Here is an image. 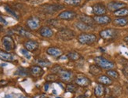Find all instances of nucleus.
I'll use <instances>...</instances> for the list:
<instances>
[{"label":"nucleus","mask_w":128,"mask_h":98,"mask_svg":"<svg viewBox=\"0 0 128 98\" xmlns=\"http://www.w3.org/2000/svg\"><path fill=\"white\" fill-rule=\"evenodd\" d=\"M94 62L97 65L101 68L102 70H111V69H114L116 68V64L110 61V60L105 58L102 56H98V57H94Z\"/></svg>","instance_id":"obj_1"},{"label":"nucleus","mask_w":128,"mask_h":98,"mask_svg":"<svg viewBox=\"0 0 128 98\" xmlns=\"http://www.w3.org/2000/svg\"><path fill=\"white\" fill-rule=\"evenodd\" d=\"M76 36V32L69 29L68 28H60L57 33V38L58 39L62 40V41H64V42H68V41H71L72 39H74Z\"/></svg>","instance_id":"obj_2"},{"label":"nucleus","mask_w":128,"mask_h":98,"mask_svg":"<svg viewBox=\"0 0 128 98\" xmlns=\"http://www.w3.org/2000/svg\"><path fill=\"white\" fill-rule=\"evenodd\" d=\"M77 39L79 43L82 45H92L97 42L98 38L97 35L94 34L84 32V33H82L78 36Z\"/></svg>","instance_id":"obj_3"},{"label":"nucleus","mask_w":128,"mask_h":98,"mask_svg":"<svg viewBox=\"0 0 128 98\" xmlns=\"http://www.w3.org/2000/svg\"><path fill=\"white\" fill-rule=\"evenodd\" d=\"M100 37L106 41L115 40L119 35V31L114 28H106L99 32Z\"/></svg>","instance_id":"obj_4"},{"label":"nucleus","mask_w":128,"mask_h":98,"mask_svg":"<svg viewBox=\"0 0 128 98\" xmlns=\"http://www.w3.org/2000/svg\"><path fill=\"white\" fill-rule=\"evenodd\" d=\"M64 8V6L60 4H45L40 6L41 11L46 14H53Z\"/></svg>","instance_id":"obj_5"},{"label":"nucleus","mask_w":128,"mask_h":98,"mask_svg":"<svg viewBox=\"0 0 128 98\" xmlns=\"http://www.w3.org/2000/svg\"><path fill=\"white\" fill-rule=\"evenodd\" d=\"M2 45L4 50L7 52H11L16 49V43L12 36L5 35L2 39Z\"/></svg>","instance_id":"obj_6"},{"label":"nucleus","mask_w":128,"mask_h":98,"mask_svg":"<svg viewBox=\"0 0 128 98\" xmlns=\"http://www.w3.org/2000/svg\"><path fill=\"white\" fill-rule=\"evenodd\" d=\"M58 75L60 80L64 82V83H70L74 77V73L72 71L68 70V69H64V68H62L60 70L58 73Z\"/></svg>","instance_id":"obj_7"},{"label":"nucleus","mask_w":128,"mask_h":98,"mask_svg":"<svg viewBox=\"0 0 128 98\" xmlns=\"http://www.w3.org/2000/svg\"><path fill=\"white\" fill-rule=\"evenodd\" d=\"M40 20L37 17H29L26 21L27 28L32 30V31H36L40 28Z\"/></svg>","instance_id":"obj_8"},{"label":"nucleus","mask_w":128,"mask_h":98,"mask_svg":"<svg viewBox=\"0 0 128 98\" xmlns=\"http://www.w3.org/2000/svg\"><path fill=\"white\" fill-rule=\"evenodd\" d=\"M107 12V6L104 3H96L92 6V13L94 14V16L106 15Z\"/></svg>","instance_id":"obj_9"},{"label":"nucleus","mask_w":128,"mask_h":98,"mask_svg":"<svg viewBox=\"0 0 128 98\" xmlns=\"http://www.w3.org/2000/svg\"><path fill=\"white\" fill-rule=\"evenodd\" d=\"M106 6L108 9V11L114 13L122 8L126 7V4L124 2H120V1H111L107 4Z\"/></svg>","instance_id":"obj_10"},{"label":"nucleus","mask_w":128,"mask_h":98,"mask_svg":"<svg viewBox=\"0 0 128 98\" xmlns=\"http://www.w3.org/2000/svg\"><path fill=\"white\" fill-rule=\"evenodd\" d=\"M77 16V13L73 10H64V11H62L59 13L58 18L62 20H72Z\"/></svg>","instance_id":"obj_11"},{"label":"nucleus","mask_w":128,"mask_h":98,"mask_svg":"<svg viewBox=\"0 0 128 98\" xmlns=\"http://www.w3.org/2000/svg\"><path fill=\"white\" fill-rule=\"evenodd\" d=\"M94 22L98 25H107L112 22V18L108 15H102V16H94L93 17Z\"/></svg>","instance_id":"obj_12"},{"label":"nucleus","mask_w":128,"mask_h":98,"mask_svg":"<svg viewBox=\"0 0 128 98\" xmlns=\"http://www.w3.org/2000/svg\"><path fill=\"white\" fill-rule=\"evenodd\" d=\"M14 33L18 34V35L23 37V38H31L32 36V34L29 31H28L27 29H25L23 27H20V26H16L12 29Z\"/></svg>","instance_id":"obj_13"},{"label":"nucleus","mask_w":128,"mask_h":98,"mask_svg":"<svg viewBox=\"0 0 128 98\" xmlns=\"http://www.w3.org/2000/svg\"><path fill=\"white\" fill-rule=\"evenodd\" d=\"M24 46L26 50H28L29 52H35L38 50V47H40V44H38V42L36 40L28 39L24 42Z\"/></svg>","instance_id":"obj_14"},{"label":"nucleus","mask_w":128,"mask_h":98,"mask_svg":"<svg viewBox=\"0 0 128 98\" xmlns=\"http://www.w3.org/2000/svg\"><path fill=\"white\" fill-rule=\"evenodd\" d=\"M75 83L77 86L81 87H87L91 84V80L86 76L80 75L75 79Z\"/></svg>","instance_id":"obj_15"},{"label":"nucleus","mask_w":128,"mask_h":98,"mask_svg":"<svg viewBox=\"0 0 128 98\" xmlns=\"http://www.w3.org/2000/svg\"><path fill=\"white\" fill-rule=\"evenodd\" d=\"M97 80L98 82V83L102 84L103 86H108L112 85V83H113V80L107 75H101L98 76Z\"/></svg>","instance_id":"obj_16"},{"label":"nucleus","mask_w":128,"mask_h":98,"mask_svg":"<svg viewBox=\"0 0 128 98\" xmlns=\"http://www.w3.org/2000/svg\"><path fill=\"white\" fill-rule=\"evenodd\" d=\"M40 34L42 37L46 38V39H50L52 38L54 35V31L51 28L48 26H42L40 30Z\"/></svg>","instance_id":"obj_17"},{"label":"nucleus","mask_w":128,"mask_h":98,"mask_svg":"<svg viewBox=\"0 0 128 98\" xmlns=\"http://www.w3.org/2000/svg\"><path fill=\"white\" fill-rule=\"evenodd\" d=\"M46 53L53 57H60L63 55V51L58 47H49L46 50Z\"/></svg>","instance_id":"obj_18"},{"label":"nucleus","mask_w":128,"mask_h":98,"mask_svg":"<svg viewBox=\"0 0 128 98\" xmlns=\"http://www.w3.org/2000/svg\"><path fill=\"white\" fill-rule=\"evenodd\" d=\"M30 75L34 76L36 78L41 77V76L44 74V70L42 67L38 66V65H36V66H32L30 69Z\"/></svg>","instance_id":"obj_19"},{"label":"nucleus","mask_w":128,"mask_h":98,"mask_svg":"<svg viewBox=\"0 0 128 98\" xmlns=\"http://www.w3.org/2000/svg\"><path fill=\"white\" fill-rule=\"evenodd\" d=\"M79 19H80V21H82V22L85 23L86 24L90 26V27H94L95 25V22H94V18L92 17H90V16H88L86 14H81L79 16Z\"/></svg>","instance_id":"obj_20"},{"label":"nucleus","mask_w":128,"mask_h":98,"mask_svg":"<svg viewBox=\"0 0 128 98\" xmlns=\"http://www.w3.org/2000/svg\"><path fill=\"white\" fill-rule=\"evenodd\" d=\"M0 60L6 62H12L14 61V56L10 52L0 50Z\"/></svg>","instance_id":"obj_21"},{"label":"nucleus","mask_w":128,"mask_h":98,"mask_svg":"<svg viewBox=\"0 0 128 98\" xmlns=\"http://www.w3.org/2000/svg\"><path fill=\"white\" fill-rule=\"evenodd\" d=\"M94 95L96 96V97L101 98L105 94V87H104V86L98 83L95 86V87H94Z\"/></svg>","instance_id":"obj_22"},{"label":"nucleus","mask_w":128,"mask_h":98,"mask_svg":"<svg viewBox=\"0 0 128 98\" xmlns=\"http://www.w3.org/2000/svg\"><path fill=\"white\" fill-rule=\"evenodd\" d=\"M75 27H76V29H78L79 31H82V33H84V32H86V31H90V30H92V28H93V27L89 26V25L86 24L85 23L82 22V21H78V22H76V23L75 24Z\"/></svg>","instance_id":"obj_23"},{"label":"nucleus","mask_w":128,"mask_h":98,"mask_svg":"<svg viewBox=\"0 0 128 98\" xmlns=\"http://www.w3.org/2000/svg\"><path fill=\"white\" fill-rule=\"evenodd\" d=\"M112 24L116 27H120V28H123V27L127 26L128 17H116L112 21Z\"/></svg>","instance_id":"obj_24"},{"label":"nucleus","mask_w":128,"mask_h":98,"mask_svg":"<svg viewBox=\"0 0 128 98\" xmlns=\"http://www.w3.org/2000/svg\"><path fill=\"white\" fill-rule=\"evenodd\" d=\"M89 72H90L94 76H99L102 73V69L100 68L98 65L95 64H91L90 68H89Z\"/></svg>","instance_id":"obj_25"},{"label":"nucleus","mask_w":128,"mask_h":98,"mask_svg":"<svg viewBox=\"0 0 128 98\" xmlns=\"http://www.w3.org/2000/svg\"><path fill=\"white\" fill-rule=\"evenodd\" d=\"M66 56L71 61H77L81 58V54L75 50H72V51L68 52Z\"/></svg>","instance_id":"obj_26"},{"label":"nucleus","mask_w":128,"mask_h":98,"mask_svg":"<svg viewBox=\"0 0 128 98\" xmlns=\"http://www.w3.org/2000/svg\"><path fill=\"white\" fill-rule=\"evenodd\" d=\"M4 9L10 15H11L12 17H14L15 19L16 20H19V14L18 13V11H16V9H14L13 7H11L10 6H9V5H5L4 6Z\"/></svg>","instance_id":"obj_27"},{"label":"nucleus","mask_w":128,"mask_h":98,"mask_svg":"<svg viewBox=\"0 0 128 98\" xmlns=\"http://www.w3.org/2000/svg\"><path fill=\"white\" fill-rule=\"evenodd\" d=\"M113 15L116 17H128V8L124 7L113 13Z\"/></svg>","instance_id":"obj_28"},{"label":"nucleus","mask_w":128,"mask_h":98,"mask_svg":"<svg viewBox=\"0 0 128 98\" xmlns=\"http://www.w3.org/2000/svg\"><path fill=\"white\" fill-rule=\"evenodd\" d=\"M16 75H20V76H28L30 75V70L24 68L23 67H20L16 69V71L15 72Z\"/></svg>","instance_id":"obj_29"},{"label":"nucleus","mask_w":128,"mask_h":98,"mask_svg":"<svg viewBox=\"0 0 128 98\" xmlns=\"http://www.w3.org/2000/svg\"><path fill=\"white\" fill-rule=\"evenodd\" d=\"M36 63L40 67H49L52 64V63L47 59H37L36 61Z\"/></svg>","instance_id":"obj_30"},{"label":"nucleus","mask_w":128,"mask_h":98,"mask_svg":"<svg viewBox=\"0 0 128 98\" xmlns=\"http://www.w3.org/2000/svg\"><path fill=\"white\" fill-rule=\"evenodd\" d=\"M106 75L108 76L113 79H120V73L115 69H111V70H108L106 72Z\"/></svg>","instance_id":"obj_31"},{"label":"nucleus","mask_w":128,"mask_h":98,"mask_svg":"<svg viewBox=\"0 0 128 98\" xmlns=\"http://www.w3.org/2000/svg\"><path fill=\"white\" fill-rule=\"evenodd\" d=\"M64 3L70 6H80L82 3V0H64Z\"/></svg>","instance_id":"obj_32"},{"label":"nucleus","mask_w":128,"mask_h":98,"mask_svg":"<svg viewBox=\"0 0 128 98\" xmlns=\"http://www.w3.org/2000/svg\"><path fill=\"white\" fill-rule=\"evenodd\" d=\"M77 90V85L73 83H69L66 86V91L69 93H76Z\"/></svg>","instance_id":"obj_33"},{"label":"nucleus","mask_w":128,"mask_h":98,"mask_svg":"<svg viewBox=\"0 0 128 98\" xmlns=\"http://www.w3.org/2000/svg\"><path fill=\"white\" fill-rule=\"evenodd\" d=\"M20 53L23 55L25 58H27V59H28V60H30L31 58H32V54H31V53L28 50H26L25 48H22V49H20Z\"/></svg>","instance_id":"obj_34"},{"label":"nucleus","mask_w":128,"mask_h":98,"mask_svg":"<svg viewBox=\"0 0 128 98\" xmlns=\"http://www.w3.org/2000/svg\"><path fill=\"white\" fill-rule=\"evenodd\" d=\"M46 79L47 81H50V82H54V81H56L58 79H59V76L58 74H55V73H52V74H50L46 76Z\"/></svg>","instance_id":"obj_35"},{"label":"nucleus","mask_w":128,"mask_h":98,"mask_svg":"<svg viewBox=\"0 0 128 98\" xmlns=\"http://www.w3.org/2000/svg\"><path fill=\"white\" fill-rule=\"evenodd\" d=\"M47 23L50 25H51L53 27H55V28H58V25L60 24L58 20H50L47 21Z\"/></svg>","instance_id":"obj_36"},{"label":"nucleus","mask_w":128,"mask_h":98,"mask_svg":"<svg viewBox=\"0 0 128 98\" xmlns=\"http://www.w3.org/2000/svg\"><path fill=\"white\" fill-rule=\"evenodd\" d=\"M0 23L2 24L5 25V26L8 24V22L6 21V20L4 17H2V16H0Z\"/></svg>","instance_id":"obj_37"},{"label":"nucleus","mask_w":128,"mask_h":98,"mask_svg":"<svg viewBox=\"0 0 128 98\" xmlns=\"http://www.w3.org/2000/svg\"><path fill=\"white\" fill-rule=\"evenodd\" d=\"M8 83V82L7 81H6V80H1L0 81V85H6Z\"/></svg>","instance_id":"obj_38"},{"label":"nucleus","mask_w":128,"mask_h":98,"mask_svg":"<svg viewBox=\"0 0 128 98\" xmlns=\"http://www.w3.org/2000/svg\"><path fill=\"white\" fill-rule=\"evenodd\" d=\"M44 90H45V91H47L49 90V83H46L45 84V86H44Z\"/></svg>","instance_id":"obj_39"},{"label":"nucleus","mask_w":128,"mask_h":98,"mask_svg":"<svg viewBox=\"0 0 128 98\" xmlns=\"http://www.w3.org/2000/svg\"><path fill=\"white\" fill-rule=\"evenodd\" d=\"M124 41L128 45V35H126V36H125V37L124 38Z\"/></svg>","instance_id":"obj_40"},{"label":"nucleus","mask_w":128,"mask_h":98,"mask_svg":"<svg viewBox=\"0 0 128 98\" xmlns=\"http://www.w3.org/2000/svg\"><path fill=\"white\" fill-rule=\"evenodd\" d=\"M87 97V96L86 95H85V94H82V95H80V96H78V97L77 98H86Z\"/></svg>","instance_id":"obj_41"},{"label":"nucleus","mask_w":128,"mask_h":98,"mask_svg":"<svg viewBox=\"0 0 128 98\" xmlns=\"http://www.w3.org/2000/svg\"><path fill=\"white\" fill-rule=\"evenodd\" d=\"M12 97V95H6L5 96V98H11Z\"/></svg>","instance_id":"obj_42"},{"label":"nucleus","mask_w":128,"mask_h":98,"mask_svg":"<svg viewBox=\"0 0 128 98\" xmlns=\"http://www.w3.org/2000/svg\"><path fill=\"white\" fill-rule=\"evenodd\" d=\"M104 98H116V97H114V96H108V97H104Z\"/></svg>","instance_id":"obj_43"},{"label":"nucleus","mask_w":128,"mask_h":98,"mask_svg":"<svg viewBox=\"0 0 128 98\" xmlns=\"http://www.w3.org/2000/svg\"><path fill=\"white\" fill-rule=\"evenodd\" d=\"M2 31H3V28H2V26L0 25V33H1V32H2Z\"/></svg>","instance_id":"obj_44"},{"label":"nucleus","mask_w":128,"mask_h":98,"mask_svg":"<svg viewBox=\"0 0 128 98\" xmlns=\"http://www.w3.org/2000/svg\"><path fill=\"white\" fill-rule=\"evenodd\" d=\"M53 94H57V90H53Z\"/></svg>","instance_id":"obj_45"},{"label":"nucleus","mask_w":128,"mask_h":98,"mask_svg":"<svg viewBox=\"0 0 128 98\" xmlns=\"http://www.w3.org/2000/svg\"><path fill=\"white\" fill-rule=\"evenodd\" d=\"M19 98H27L26 97H19Z\"/></svg>","instance_id":"obj_46"},{"label":"nucleus","mask_w":128,"mask_h":98,"mask_svg":"<svg viewBox=\"0 0 128 98\" xmlns=\"http://www.w3.org/2000/svg\"><path fill=\"white\" fill-rule=\"evenodd\" d=\"M86 1H94V0H86Z\"/></svg>","instance_id":"obj_47"},{"label":"nucleus","mask_w":128,"mask_h":98,"mask_svg":"<svg viewBox=\"0 0 128 98\" xmlns=\"http://www.w3.org/2000/svg\"><path fill=\"white\" fill-rule=\"evenodd\" d=\"M57 98H62V97H57Z\"/></svg>","instance_id":"obj_48"}]
</instances>
